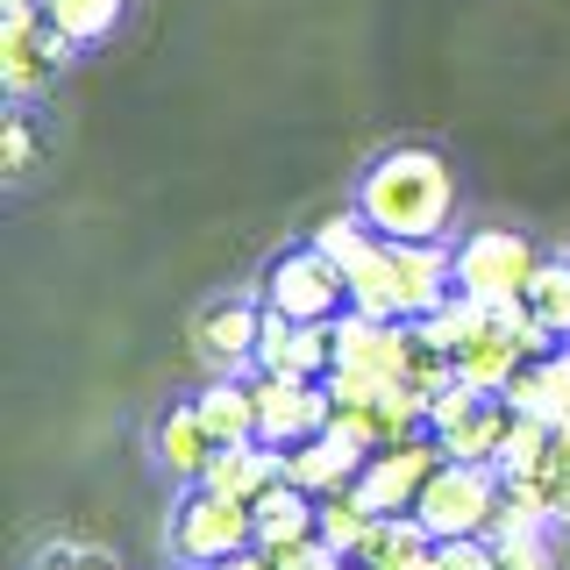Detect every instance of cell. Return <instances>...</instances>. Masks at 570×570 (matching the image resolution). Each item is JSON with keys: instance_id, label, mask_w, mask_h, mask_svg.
<instances>
[{"instance_id": "cell-21", "label": "cell", "mask_w": 570, "mask_h": 570, "mask_svg": "<svg viewBox=\"0 0 570 570\" xmlns=\"http://www.w3.org/2000/svg\"><path fill=\"white\" fill-rule=\"evenodd\" d=\"M428 549H435V534L421 528V513H379L350 563H364V570H406V563H421Z\"/></svg>"}, {"instance_id": "cell-4", "label": "cell", "mask_w": 570, "mask_h": 570, "mask_svg": "<svg viewBox=\"0 0 570 570\" xmlns=\"http://www.w3.org/2000/svg\"><path fill=\"white\" fill-rule=\"evenodd\" d=\"M328 400H335V428H343V435H356L371 456L428 428V406H421L406 385H392V379H364V371H328Z\"/></svg>"}, {"instance_id": "cell-22", "label": "cell", "mask_w": 570, "mask_h": 570, "mask_svg": "<svg viewBox=\"0 0 570 570\" xmlns=\"http://www.w3.org/2000/svg\"><path fill=\"white\" fill-rule=\"evenodd\" d=\"M521 307L549 328V343H570V257H542V264H534Z\"/></svg>"}, {"instance_id": "cell-10", "label": "cell", "mask_w": 570, "mask_h": 570, "mask_svg": "<svg viewBox=\"0 0 570 570\" xmlns=\"http://www.w3.org/2000/svg\"><path fill=\"white\" fill-rule=\"evenodd\" d=\"M249 385H257V435L272 450H293V442H307L335 421L328 379H272V371H249Z\"/></svg>"}, {"instance_id": "cell-23", "label": "cell", "mask_w": 570, "mask_h": 570, "mask_svg": "<svg viewBox=\"0 0 570 570\" xmlns=\"http://www.w3.org/2000/svg\"><path fill=\"white\" fill-rule=\"evenodd\" d=\"M43 14L58 22L71 43H107V36L121 29V14H129V0H43Z\"/></svg>"}, {"instance_id": "cell-25", "label": "cell", "mask_w": 570, "mask_h": 570, "mask_svg": "<svg viewBox=\"0 0 570 570\" xmlns=\"http://www.w3.org/2000/svg\"><path fill=\"white\" fill-rule=\"evenodd\" d=\"M307 243L321 249V257H335V264H343V272H350V264H356V257H364V249H371V243H379V228H371V222H364V207H356V200H350V207H335V214H321V222H314V236H307Z\"/></svg>"}, {"instance_id": "cell-28", "label": "cell", "mask_w": 570, "mask_h": 570, "mask_svg": "<svg viewBox=\"0 0 570 570\" xmlns=\"http://www.w3.org/2000/svg\"><path fill=\"white\" fill-rule=\"evenodd\" d=\"M29 570H121L115 557H107L100 542H50L43 557H36Z\"/></svg>"}, {"instance_id": "cell-14", "label": "cell", "mask_w": 570, "mask_h": 570, "mask_svg": "<svg viewBox=\"0 0 570 570\" xmlns=\"http://www.w3.org/2000/svg\"><path fill=\"white\" fill-rule=\"evenodd\" d=\"M257 371H272V379H328L335 371V321H293V314L264 307Z\"/></svg>"}, {"instance_id": "cell-18", "label": "cell", "mask_w": 570, "mask_h": 570, "mask_svg": "<svg viewBox=\"0 0 570 570\" xmlns=\"http://www.w3.org/2000/svg\"><path fill=\"white\" fill-rule=\"evenodd\" d=\"M249 513H257V549H278V542H299V534H321V499L307 485H293V478H278V485H264L249 499Z\"/></svg>"}, {"instance_id": "cell-5", "label": "cell", "mask_w": 570, "mask_h": 570, "mask_svg": "<svg viewBox=\"0 0 570 570\" xmlns=\"http://www.w3.org/2000/svg\"><path fill=\"white\" fill-rule=\"evenodd\" d=\"M499 499H507L499 463H463V456H450V463H442V471L421 485L414 513H421V528L435 534V542H456V534H492Z\"/></svg>"}, {"instance_id": "cell-20", "label": "cell", "mask_w": 570, "mask_h": 570, "mask_svg": "<svg viewBox=\"0 0 570 570\" xmlns=\"http://www.w3.org/2000/svg\"><path fill=\"white\" fill-rule=\"evenodd\" d=\"M193 406H200V421L214 428V442H249L257 435V385L249 379H222V371H214V379L193 392Z\"/></svg>"}, {"instance_id": "cell-24", "label": "cell", "mask_w": 570, "mask_h": 570, "mask_svg": "<svg viewBox=\"0 0 570 570\" xmlns=\"http://www.w3.org/2000/svg\"><path fill=\"white\" fill-rule=\"evenodd\" d=\"M371 499L356 492V485H343V492H321V542L328 549H343V557H356V542L371 534Z\"/></svg>"}, {"instance_id": "cell-2", "label": "cell", "mask_w": 570, "mask_h": 570, "mask_svg": "<svg viewBox=\"0 0 570 570\" xmlns=\"http://www.w3.org/2000/svg\"><path fill=\"white\" fill-rule=\"evenodd\" d=\"M456 293V249L450 243H406L379 236L350 264V307L379 321H428Z\"/></svg>"}, {"instance_id": "cell-29", "label": "cell", "mask_w": 570, "mask_h": 570, "mask_svg": "<svg viewBox=\"0 0 570 570\" xmlns=\"http://www.w3.org/2000/svg\"><path fill=\"white\" fill-rule=\"evenodd\" d=\"M442 570H499V549L492 534H456V542H435Z\"/></svg>"}, {"instance_id": "cell-13", "label": "cell", "mask_w": 570, "mask_h": 570, "mask_svg": "<svg viewBox=\"0 0 570 570\" xmlns=\"http://www.w3.org/2000/svg\"><path fill=\"white\" fill-rule=\"evenodd\" d=\"M257 335H264V307L257 299H214L193 321V356L222 379H249L257 371Z\"/></svg>"}, {"instance_id": "cell-16", "label": "cell", "mask_w": 570, "mask_h": 570, "mask_svg": "<svg viewBox=\"0 0 570 570\" xmlns=\"http://www.w3.org/2000/svg\"><path fill=\"white\" fill-rule=\"evenodd\" d=\"M507 400H513V414H528V421L570 428V343L542 350V356H528V364L513 371Z\"/></svg>"}, {"instance_id": "cell-30", "label": "cell", "mask_w": 570, "mask_h": 570, "mask_svg": "<svg viewBox=\"0 0 570 570\" xmlns=\"http://www.w3.org/2000/svg\"><path fill=\"white\" fill-rule=\"evenodd\" d=\"M36 171V129H29V115L14 107L8 115V178H29Z\"/></svg>"}, {"instance_id": "cell-7", "label": "cell", "mask_w": 570, "mask_h": 570, "mask_svg": "<svg viewBox=\"0 0 570 570\" xmlns=\"http://www.w3.org/2000/svg\"><path fill=\"white\" fill-rule=\"evenodd\" d=\"M257 542V513L249 499H228L214 485H186V499L171 507V557L186 570H214L222 557Z\"/></svg>"}, {"instance_id": "cell-27", "label": "cell", "mask_w": 570, "mask_h": 570, "mask_svg": "<svg viewBox=\"0 0 570 570\" xmlns=\"http://www.w3.org/2000/svg\"><path fill=\"white\" fill-rule=\"evenodd\" d=\"M264 557H272L278 570H343V563H350L343 549H328L321 534H299V542H278V549H264Z\"/></svg>"}, {"instance_id": "cell-19", "label": "cell", "mask_w": 570, "mask_h": 570, "mask_svg": "<svg viewBox=\"0 0 570 570\" xmlns=\"http://www.w3.org/2000/svg\"><path fill=\"white\" fill-rule=\"evenodd\" d=\"M278 478H285V450H272L264 435H249V442H228V450L207 463L200 485L228 492V499H257L264 485H278Z\"/></svg>"}, {"instance_id": "cell-11", "label": "cell", "mask_w": 570, "mask_h": 570, "mask_svg": "<svg viewBox=\"0 0 570 570\" xmlns=\"http://www.w3.org/2000/svg\"><path fill=\"white\" fill-rule=\"evenodd\" d=\"M442 463H450V450L421 428V435H406V442H392V450L371 456L364 471H356V492L371 499V513H414L421 485L442 471Z\"/></svg>"}, {"instance_id": "cell-6", "label": "cell", "mask_w": 570, "mask_h": 570, "mask_svg": "<svg viewBox=\"0 0 570 570\" xmlns=\"http://www.w3.org/2000/svg\"><path fill=\"white\" fill-rule=\"evenodd\" d=\"M513 421H521V414H513L507 392H485L471 379H450L435 392V406H428V435H435L450 456H463V463H499Z\"/></svg>"}, {"instance_id": "cell-8", "label": "cell", "mask_w": 570, "mask_h": 570, "mask_svg": "<svg viewBox=\"0 0 570 570\" xmlns=\"http://www.w3.org/2000/svg\"><path fill=\"white\" fill-rule=\"evenodd\" d=\"M534 264H542V249H534L521 228H471V236L456 243V293L485 299V307H513V299L528 293Z\"/></svg>"}, {"instance_id": "cell-15", "label": "cell", "mask_w": 570, "mask_h": 570, "mask_svg": "<svg viewBox=\"0 0 570 570\" xmlns=\"http://www.w3.org/2000/svg\"><path fill=\"white\" fill-rule=\"evenodd\" d=\"M364 463H371V450L328 421L321 435H307V442H293V450H285V478H293V485H307V492L321 499V492L356 485V471H364Z\"/></svg>"}, {"instance_id": "cell-32", "label": "cell", "mask_w": 570, "mask_h": 570, "mask_svg": "<svg viewBox=\"0 0 570 570\" xmlns=\"http://www.w3.org/2000/svg\"><path fill=\"white\" fill-rule=\"evenodd\" d=\"M406 570H442V557H435V549H428V557H421V563H406Z\"/></svg>"}, {"instance_id": "cell-26", "label": "cell", "mask_w": 570, "mask_h": 570, "mask_svg": "<svg viewBox=\"0 0 570 570\" xmlns=\"http://www.w3.org/2000/svg\"><path fill=\"white\" fill-rule=\"evenodd\" d=\"M499 570H557V549H549V528L534 534H492Z\"/></svg>"}, {"instance_id": "cell-17", "label": "cell", "mask_w": 570, "mask_h": 570, "mask_svg": "<svg viewBox=\"0 0 570 570\" xmlns=\"http://www.w3.org/2000/svg\"><path fill=\"white\" fill-rule=\"evenodd\" d=\"M222 456V442H214V428L200 421V406H171L165 428H157V463L171 471V485H200L207 478V463Z\"/></svg>"}, {"instance_id": "cell-31", "label": "cell", "mask_w": 570, "mask_h": 570, "mask_svg": "<svg viewBox=\"0 0 570 570\" xmlns=\"http://www.w3.org/2000/svg\"><path fill=\"white\" fill-rule=\"evenodd\" d=\"M214 570H278V563L264 557L257 542H249V549H236V557H222V563H214Z\"/></svg>"}, {"instance_id": "cell-33", "label": "cell", "mask_w": 570, "mask_h": 570, "mask_svg": "<svg viewBox=\"0 0 570 570\" xmlns=\"http://www.w3.org/2000/svg\"><path fill=\"white\" fill-rule=\"evenodd\" d=\"M343 570H364V563H343Z\"/></svg>"}, {"instance_id": "cell-1", "label": "cell", "mask_w": 570, "mask_h": 570, "mask_svg": "<svg viewBox=\"0 0 570 570\" xmlns=\"http://www.w3.org/2000/svg\"><path fill=\"white\" fill-rule=\"evenodd\" d=\"M356 207L379 236L406 243H450L456 228V165L435 142H392L356 178Z\"/></svg>"}, {"instance_id": "cell-3", "label": "cell", "mask_w": 570, "mask_h": 570, "mask_svg": "<svg viewBox=\"0 0 570 570\" xmlns=\"http://www.w3.org/2000/svg\"><path fill=\"white\" fill-rule=\"evenodd\" d=\"M71 50L79 43L43 14V0H8V14H0V86H8L14 107H29L43 86H58Z\"/></svg>"}, {"instance_id": "cell-12", "label": "cell", "mask_w": 570, "mask_h": 570, "mask_svg": "<svg viewBox=\"0 0 570 570\" xmlns=\"http://www.w3.org/2000/svg\"><path fill=\"white\" fill-rule=\"evenodd\" d=\"M414 364V321H379V314H335V371H364V379H392L406 385Z\"/></svg>"}, {"instance_id": "cell-9", "label": "cell", "mask_w": 570, "mask_h": 570, "mask_svg": "<svg viewBox=\"0 0 570 570\" xmlns=\"http://www.w3.org/2000/svg\"><path fill=\"white\" fill-rule=\"evenodd\" d=\"M264 307L293 314V321H335L350 307V272L335 257H321L314 243L285 249L272 257V272H264Z\"/></svg>"}]
</instances>
